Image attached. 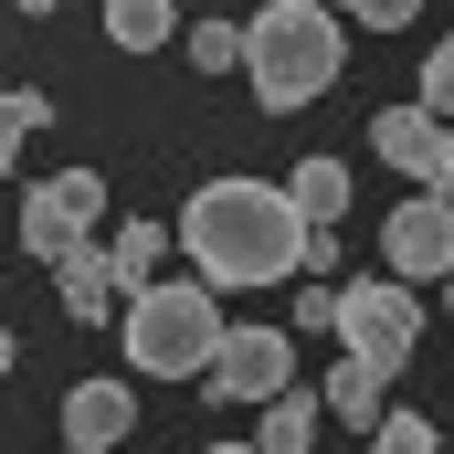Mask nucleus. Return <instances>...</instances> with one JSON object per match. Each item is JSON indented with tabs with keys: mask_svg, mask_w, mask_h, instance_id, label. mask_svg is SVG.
I'll list each match as a JSON object with an SVG mask.
<instances>
[{
	"mask_svg": "<svg viewBox=\"0 0 454 454\" xmlns=\"http://www.w3.org/2000/svg\"><path fill=\"white\" fill-rule=\"evenodd\" d=\"M444 116L423 106V96H412V106H370V159H380V169H402V180H412V191H434V169H444Z\"/></svg>",
	"mask_w": 454,
	"mask_h": 454,
	"instance_id": "obj_8",
	"label": "nucleus"
},
{
	"mask_svg": "<svg viewBox=\"0 0 454 454\" xmlns=\"http://www.w3.org/2000/svg\"><path fill=\"white\" fill-rule=\"evenodd\" d=\"M423 106L454 127V43H434V53H423Z\"/></svg>",
	"mask_w": 454,
	"mask_h": 454,
	"instance_id": "obj_19",
	"label": "nucleus"
},
{
	"mask_svg": "<svg viewBox=\"0 0 454 454\" xmlns=\"http://www.w3.org/2000/svg\"><path fill=\"white\" fill-rule=\"evenodd\" d=\"M116 296H127V275H116V254H106V243H85V254L64 264V317H85V328H106V317H116Z\"/></svg>",
	"mask_w": 454,
	"mask_h": 454,
	"instance_id": "obj_10",
	"label": "nucleus"
},
{
	"mask_svg": "<svg viewBox=\"0 0 454 454\" xmlns=\"http://www.w3.org/2000/svg\"><path fill=\"white\" fill-rule=\"evenodd\" d=\"M286 201L307 212V232H339V212H348V159H296Z\"/></svg>",
	"mask_w": 454,
	"mask_h": 454,
	"instance_id": "obj_11",
	"label": "nucleus"
},
{
	"mask_svg": "<svg viewBox=\"0 0 454 454\" xmlns=\"http://www.w3.org/2000/svg\"><path fill=\"white\" fill-rule=\"evenodd\" d=\"M169 243H180V232L169 223H116V275H127V296H148V286H159V254H169Z\"/></svg>",
	"mask_w": 454,
	"mask_h": 454,
	"instance_id": "obj_14",
	"label": "nucleus"
},
{
	"mask_svg": "<svg viewBox=\"0 0 454 454\" xmlns=\"http://www.w3.org/2000/svg\"><path fill=\"white\" fill-rule=\"evenodd\" d=\"M380 391H391V380H380V370H359V359H339V370L317 380V402H328L339 423H380Z\"/></svg>",
	"mask_w": 454,
	"mask_h": 454,
	"instance_id": "obj_15",
	"label": "nucleus"
},
{
	"mask_svg": "<svg viewBox=\"0 0 454 454\" xmlns=\"http://www.w3.org/2000/svg\"><path fill=\"white\" fill-rule=\"evenodd\" d=\"M180 43H191V64H201V74H232V64H243V21H191Z\"/></svg>",
	"mask_w": 454,
	"mask_h": 454,
	"instance_id": "obj_16",
	"label": "nucleus"
},
{
	"mask_svg": "<svg viewBox=\"0 0 454 454\" xmlns=\"http://www.w3.org/2000/svg\"><path fill=\"white\" fill-rule=\"evenodd\" d=\"M339 64H348V21L328 0H264V11L243 21V74H254L264 116L317 106V96L339 85Z\"/></svg>",
	"mask_w": 454,
	"mask_h": 454,
	"instance_id": "obj_2",
	"label": "nucleus"
},
{
	"mask_svg": "<svg viewBox=\"0 0 454 454\" xmlns=\"http://www.w3.org/2000/svg\"><path fill=\"white\" fill-rule=\"evenodd\" d=\"M43 96H32V85H0V169H11V159H21V137H32V127H43Z\"/></svg>",
	"mask_w": 454,
	"mask_h": 454,
	"instance_id": "obj_17",
	"label": "nucleus"
},
{
	"mask_svg": "<svg viewBox=\"0 0 454 454\" xmlns=\"http://www.w3.org/2000/svg\"><path fill=\"white\" fill-rule=\"evenodd\" d=\"M223 296L191 275V286H148L127 296V370H159V380H212L223 359Z\"/></svg>",
	"mask_w": 454,
	"mask_h": 454,
	"instance_id": "obj_3",
	"label": "nucleus"
},
{
	"mask_svg": "<svg viewBox=\"0 0 454 454\" xmlns=\"http://www.w3.org/2000/svg\"><path fill=\"white\" fill-rule=\"evenodd\" d=\"M434 191H444V201H454V137H444V169H434Z\"/></svg>",
	"mask_w": 454,
	"mask_h": 454,
	"instance_id": "obj_22",
	"label": "nucleus"
},
{
	"mask_svg": "<svg viewBox=\"0 0 454 454\" xmlns=\"http://www.w3.org/2000/svg\"><path fill=\"white\" fill-rule=\"evenodd\" d=\"M137 434V391L127 380H74L64 391V454H116Z\"/></svg>",
	"mask_w": 454,
	"mask_h": 454,
	"instance_id": "obj_9",
	"label": "nucleus"
},
{
	"mask_svg": "<svg viewBox=\"0 0 454 454\" xmlns=\"http://www.w3.org/2000/svg\"><path fill=\"white\" fill-rule=\"evenodd\" d=\"M423 0H339V21H370V32H402Z\"/></svg>",
	"mask_w": 454,
	"mask_h": 454,
	"instance_id": "obj_20",
	"label": "nucleus"
},
{
	"mask_svg": "<svg viewBox=\"0 0 454 454\" xmlns=\"http://www.w3.org/2000/svg\"><path fill=\"white\" fill-rule=\"evenodd\" d=\"M296 328H339V286H296Z\"/></svg>",
	"mask_w": 454,
	"mask_h": 454,
	"instance_id": "obj_21",
	"label": "nucleus"
},
{
	"mask_svg": "<svg viewBox=\"0 0 454 454\" xmlns=\"http://www.w3.org/2000/svg\"><path fill=\"white\" fill-rule=\"evenodd\" d=\"M96 223H106V180H96V169H53V180L21 201V254L64 275V264L96 243Z\"/></svg>",
	"mask_w": 454,
	"mask_h": 454,
	"instance_id": "obj_5",
	"label": "nucleus"
},
{
	"mask_svg": "<svg viewBox=\"0 0 454 454\" xmlns=\"http://www.w3.org/2000/svg\"><path fill=\"white\" fill-rule=\"evenodd\" d=\"M339 348L359 370H412V348H423V296L402 286V275H348L339 286Z\"/></svg>",
	"mask_w": 454,
	"mask_h": 454,
	"instance_id": "obj_4",
	"label": "nucleus"
},
{
	"mask_svg": "<svg viewBox=\"0 0 454 454\" xmlns=\"http://www.w3.org/2000/svg\"><path fill=\"white\" fill-rule=\"evenodd\" d=\"M201 391L212 402H286L296 391V328H232Z\"/></svg>",
	"mask_w": 454,
	"mask_h": 454,
	"instance_id": "obj_6",
	"label": "nucleus"
},
{
	"mask_svg": "<svg viewBox=\"0 0 454 454\" xmlns=\"http://www.w3.org/2000/svg\"><path fill=\"white\" fill-rule=\"evenodd\" d=\"M11 359H21V348H11V328H0V380H11Z\"/></svg>",
	"mask_w": 454,
	"mask_h": 454,
	"instance_id": "obj_24",
	"label": "nucleus"
},
{
	"mask_svg": "<svg viewBox=\"0 0 454 454\" xmlns=\"http://www.w3.org/2000/svg\"><path fill=\"white\" fill-rule=\"evenodd\" d=\"M317 423H328V402H317V391H286V402H264L254 444H264V454H307V444H317Z\"/></svg>",
	"mask_w": 454,
	"mask_h": 454,
	"instance_id": "obj_13",
	"label": "nucleus"
},
{
	"mask_svg": "<svg viewBox=\"0 0 454 454\" xmlns=\"http://www.w3.org/2000/svg\"><path fill=\"white\" fill-rule=\"evenodd\" d=\"M370 454H444V434H434L423 412H380V434H370Z\"/></svg>",
	"mask_w": 454,
	"mask_h": 454,
	"instance_id": "obj_18",
	"label": "nucleus"
},
{
	"mask_svg": "<svg viewBox=\"0 0 454 454\" xmlns=\"http://www.w3.org/2000/svg\"><path fill=\"white\" fill-rule=\"evenodd\" d=\"M201 454H264V444H254V434H243V444H201Z\"/></svg>",
	"mask_w": 454,
	"mask_h": 454,
	"instance_id": "obj_23",
	"label": "nucleus"
},
{
	"mask_svg": "<svg viewBox=\"0 0 454 454\" xmlns=\"http://www.w3.org/2000/svg\"><path fill=\"white\" fill-rule=\"evenodd\" d=\"M169 232H180V254H191V275L212 296L223 286H286V275H307V212L275 180H201Z\"/></svg>",
	"mask_w": 454,
	"mask_h": 454,
	"instance_id": "obj_1",
	"label": "nucleus"
},
{
	"mask_svg": "<svg viewBox=\"0 0 454 454\" xmlns=\"http://www.w3.org/2000/svg\"><path fill=\"white\" fill-rule=\"evenodd\" d=\"M106 43H116V53H159V43H180V0H106Z\"/></svg>",
	"mask_w": 454,
	"mask_h": 454,
	"instance_id": "obj_12",
	"label": "nucleus"
},
{
	"mask_svg": "<svg viewBox=\"0 0 454 454\" xmlns=\"http://www.w3.org/2000/svg\"><path fill=\"white\" fill-rule=\"evenodd\" d=\"M380 264L402 286H454V201L444 191H423V201H402L380 223Z\"/></svg>",
	"mask_w": 454,
	"mask_h": 454,
	"instance_id": "obj_7",
	"label": "nucleus"
}]
</instances>
